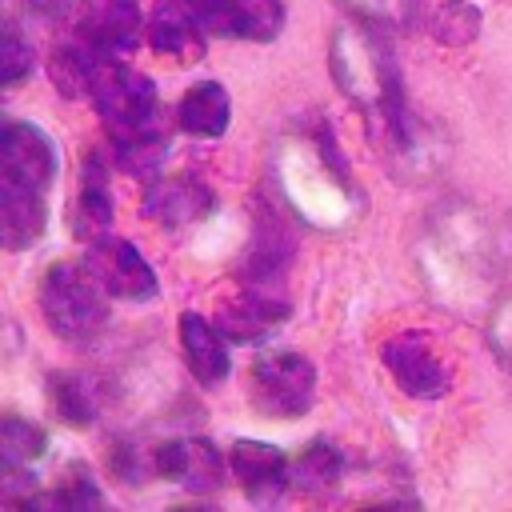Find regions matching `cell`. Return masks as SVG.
I'll return each instance as SVG.
<instances>
[{"label":"cell","instance_id":"1","mask_svg":"<svg viewBox=\"0 0 512 512\" xmlns=\"http://www.w3.org/2000/svg\"><path fill=\"white\" fill-rule=\"evenodd\" d=\"M512 260V228L496 212L472 200H444L428 224L416 252L424 284L448 308H472Z\"/></svg>","mask_w":512,"mask_h":512},{"label":"cell","instance_id":"2","mask_svg":"<svg viewBox=\"0 0 512 512\" xmlns=\"http://www.w3.org/2000/svg\"><path fill=\"white\" fill-rule=\"evenodd\" d=\"M328 68L336 88L360 108L372 144L388 156V164L404 152L412 140V112L404 108L400 72L392 64V52L384 44V32L364 20H344L328 40Z\"/></svg>","mask_w":512,"mask_h":512},{"label":"cell","instance_id":"3","mask_svg":"<svg viewBox=\"0 0 512 512\" xmlns=\"http://www.w3.org/2000/svg\"><path fill=\"white\" fill-rule=\"evenodd\" d=\"M276 180L288 200V208L312 224V228H348L360 216V196L356 184L332 144V132L320 124L316 128H296L280 140L276 152Z\"/></svg>","mask_w":512,"mask_h":512},{"label":"cell","instance_id":"4","mask_svg":"<svg viewBox=\"0 0 512 512\" xmlns=\"http://www.w3.org/2000/svg\"><path fill=\"white\" fill-rule=\"evenodd\" d=\"M40 312L64 344H92L108 320V288L84 260H60L40 280Z\"/></svg>","mask_w":512,"mask_h":512},{"label":"cell","instance_id":"5","mask_svg":"<svg viewBox=\"0 0 512 512\" xmlns=\"http://www.w3.org/2000/svg\"><path fill=\"white\" fill-rule=\"evenodd\" d=\"M248 400L268 420H296L316 404V368L292 348H268L248 368Z\"/></svg>","mask_w":512,"mask_h":512},{"label":"cell","instance_id":"6","mask_svg":"<svg viewBox=\"0 0 512 512\" xmlns=\"http://www.w3.org/2000/svg\"><path fill=\"white\" fill-rule=\"evenodd\" d=\"M380 360H384V368L392 372V380L400 384L404 396L436 400L452 388V368H448L436 336L424 332V328H404V332L388 336L384 348H380Z\"/></svg>","mask_w":512,"mask_h":512},{"label":"cell","instance_id":"7","mask_svg":"<svg viewBox=\"0 0 512 512\" xmlns=\"http://www.w3.org/2000/svg\"><path fill=\"white\" fill-rule=\"evenodd\" d=\"M92 104L96 112L104 116L108 132L112 128H136V124H148V120H160V100H156V88L144 72L128 68L120 56H104L96 76H92Z\"/></svg>","mask_w":512,"mask_h":512},{"label":"cell","instance_id":"8","mask_svg":"<svg viewBox=\"0 0 512 512\" xmlns=\"http://www.w3.org/2000/svg\"><path fill=\"white\" fill-rule=\"evenodd\" d=\"M56 176V148L52 140L24 120L4 124L0 140V188H20V192H48Z\"/></svg>","mask_w":512,"mask_h":512},{"label":"cell","instance_id":"9","mask_svg":"<svg viewBox=\"0 0 512 512\" xmlns=\"http://www.w3.org/2000/svg\"><path fill=\"white\" fill-rule=\"evenodd\" d=\"M208 36L228 40H276L284 28L280 0H184Z\"/></svg>","mask_w":512,"mask_h":512},{"label":"cell","instance_id":"10","mask_svg":"<svg viewBox=\"0 0 512 512\" xmlns=\"http://www.w3.org/2000/svg\"><path fill=\"white\" fill-rule=\"evenodd\" d=\"M84 264L96 272V280L108 288V296H120V300H152L160 292V280H156L152 264L140 256V248L132 240L100 236V240L88 244Z\"/></svg>","mask_w":512,"mask_h":512},{"label":"cell","instance_id":"11","mask_svg":"<svg viewBox=\"0 0 512 512\" xmlns=\"http://www.w3.org/2000/svg\"><path fill=\"white\" fill-rule=\"evenodd\" d=\"M152 468L160 480L180 484L188 492H216L224 484V456L212 440L204 436H180V440H164L152 452Z\"/></svg>","mask_w":512,"mask_h":512},{"label":"cell","instance_id":"12","mask_svg":"<svg viewBox=\"0 0 512 512\" xmlns=\"http://www.w3.org/2000/svg\"><path fill=\"white\" fill-rule=\"evenodd\" d=\"M140 8L136 0H84L76 36L88 40L100 56H128L140 44Z\"/></svg>","mask_w":512,"mask_h":512},{"label":"cell","instance_id":"13","mask_svg":"<svg viewBox=\"0 0 512 512\" xmlns=\"http://www.w3.org/2000/svg\"><path fill=\"white\" fill-rule=\"evenodd\" d=\"M228 468L252 504H272L292 488L288 484V456L268 440H248V436L236 440L228 452Z\"/></svg>","mask_w":512,"mask_h":512},{"label":"cell","instance_id":"14","mask_svg":"<svg viewBox=\"0 0 512 512\" xmlns=\"http://www.w3.org/2000/svg\"><path fill=\"white\" fill-rule=\"evenodd\" d=\"M284 320H288V300L272 296V288L244 284L240 296H232V300L220 304L216 328H220L228 340H236V344H256V340L272 336Z\"/></svg>","mask_w":512,"mask_h":512},{"label":"cell","instance_id":"15","mask_svg":"<svg viewBox=\"0 0 512 512\" xmlns=\"http://www.w3.org/2000/svg\"><path fill=\"white\" fill-rule=\"evenodd\" d=\"M216 208V196L196 176H164L144 192V216L160 220L164 228H188L200 224Z\"/></svg>","mask_w":512,"mask_h":512},{"label":"cell","instance_id":"16","mask_svg":"<svg viewBox=\"0 0 512 512\" xmlns=\"http://www.w3.org/2000/svg\"><path fill=\"white\" fill-rule=\"evenodd\" d=\"M180 348H184L188 372L204 388L220 384L228 376V368H232L228 348H224V332L208 316H200V312H180Z\"/></svg>","mask_w":512,"mask_h":512},{"label":"cell","instance_id":"17","mask_svg":"<svg viewBox=\"0 0 512 512\" xmlns=\"http://www.w3.org/2000/svg\"><path fill=\"white\" fill-rule=\"evenodd\" d=\"M144 32H148L152 52H160V56H172L180 64H192V60L204 56V28L196 24V16L188 12L184 0L180 4H160Z\"/></svg>","mask_w":512,"mask_h":512},{"label":"cell","instance_id":"18","mask_svg":"<svg viewBox=\"0 0 512 512\" xmlns=\"http://www.w3.org/2000/svg\"><path fill=\"white\" fill-rule=\"evenodd\" d=\"M112 228V196H108V172L100 164V156H88L80 168V192L72 204V232L92 244L100 236H108Z\"/></svg>","mask_w":512,"mask_h":512},{"label":"cell","instance_id":"19","mask_svg":"<svg viewBox=\"0 0 512 512\" xmlns=\"http://www.w3.org/2000/svg\"><path fill=\"white\" fill-rule=\"evenodd\" d=\"M228 120H232V100H228V88H224V84L200 80V84H192V88L180 96L176 124H180L188 136H200V140L224 136V132H228Z\"/></svg>","mask_w":512,"mask_h":512},{"label":"cell","instance_id":"20","mask_svg":"<svg viewBox=\"0 0 512 512\" xmlns=\"http://www.w3.org/2000/svg\"><path fill=\"white\" fill-rule=\"evenodd\" d=\"M48 208L44 192H20V188H0V236L8 252L32 248L44 236Z\"/></svg>","mask_w":512,"mask_h":512},{"label":"cell","instance_id":"21","mask_svg":"<svg viewBox=\"0 0 512 512\" xmlns=\"http://www.w3.org/2000/svg\"><path fill=\"white\" fill-rule=\"evenodd\" d=\"M112 156L120 160L124 172L132 176H152L160 172V160L168 152V132H164V116L136 124V128H112Z\"/></svg>","mask_w":512,"mask_h":512},{"label":"cell","instance_id":"22","mask_svg":"<svg viewBox=\"0 0 512 512\" xmlns=\"http://www.w3.org/2000/svg\"><path fill=\"white\" fill-rule=\"evenodd\" d=\"M340 476H344V456H340V448L328 444V440H308V444L300 448V456L288 460V484H292L296 492H304V496H324V492H332V488L340 484Z\"/></svg>","mask_w":512,"mask_h":512},{"label":"cell","instance_id":"23","mask_svg":"<svg viewBox=\"0 0 512 512\" xmlns=\"http://www.w3.org/2000/svg\"><path fill=\"white\" fill-rule=\"evenodd\" d=\"M100 52L88 44V40H72V44H64V48H56L52 52V64H48V72H52V84L64 92V96H88L92 92V76H96V68H100Z\"/></svg>","mask_w":512,"mask_h":512},{"label":"cell","instance_id":"24","mask_svg":"<svg viewBox=\"0 0 512 512\" xmlns=\"http://www.w3.org/2000/svg\"><path fill=\"white\" fill-rule=\"evenodd\" d=\"M48 452V436L20 420V416H4L0 424V460H4V472H28L32 464H40Z\"/></svg>","mask_w":512,"mask_h":512},{"label":"cell","instance_id":"25","mask_svg":"<svg viewBox=\"0 0 512 512\" xmlns=\"http://www.w3.org/2000/svg\"><path fill=\"white\" fill-rule=\"evenodd\" d=\"M48 396H52V408H56V416H60L64 424L88 428V424L96 420V392H92V384H88L84 376H76V372H56V376L48 380Z\"/></svg>","mask_w":512,"mask_h":512},{"label":"cell","instance_id":"26","mask_svg":"<svg viewBox=\"0 0 512 512\" xmlns=\"http://www.w3.org/2000/svg\"><path fill=\"white\" fill-rule=\"evenodd\" d=\"M480 24H484V16H480V8L472 0H448V4H440L432 12L428 32H432L436 44L464 48V44H472L480 36Z\"/></svg>","mask_w":512,"mask_h":512},{"label":"cell","instance_id":"27","mask_svg":"<svg viewBox=\"0 0 512 512\" xmlns=\"http://www.w3.org/2000/svg\"><path fill=\"white\" fill-rule=\"evenodd\" d=\"M356 20L380 28V32H404L416 20L420 0H340Z\"/></svg>","mask_w":512,"mask_h":512},{"label":"cell","instance_id":"28","mask_svg":"<svg viewBox=\"0 0 512 512\" xmlns=\"http://www.w3.org/2000/svg\"><path fill=\"white\" fill-rule=\"evenodd\" d=\"M484 336H488V348L496 352V360L512 372V292H500V296L488 304Z\"/></svg>","mask_w":512,"mask_h":512},{"label":"cell","instance_id":"29","mask_svg":"<svg viewBox=\"0 0 512 512\" xmlns=\"http://www.w3.org/2000/svg\"><path fill=\"white\" fill-rule=\"evenodd\" d=\"M32 64H36L32 44L20 36L16 20H8V24H4V88H16V84L32 72Z\"/></svg>","mask_w":512,"mask_h":512},{"label":"cell","instance_id":"30","mask_svg":"<svg viewBox=\"0 0 512 512\" xmlns=\"http://www.w3.org/2000/svg\"><path fill=\"white\" fill-rule=\"evenodd\" d=\"M72 4H76V0H28V8H32L36 16H44V20H60L64 12H72Z\"/></svg>","mask_w":512,"mask_h":512}]
</instances>
